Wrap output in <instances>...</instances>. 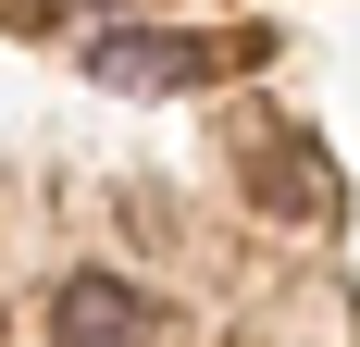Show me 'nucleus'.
Here are the masks:
<instances>
[{"label": "nucleus", "instance_id": "f257e3e1", "mask_svg": "<svg viewBox=\"0 0 360 347\" xmlns=\"http://www.w3.org/2000/svg\"><path fill=\"white\" fill-rule=\"evenodd\" d=\"M212 63H224V37H137V25L87 37V74L100 87H186V74H212Z\"/></svg>", "mask_w": 360, "mask_h": 347}, {"label": "nucleus", "instance_id": "f03ea898", "mask_svg": "<svg viewBox=\"0 0 360 347\" xmlns=\"http://www.w3.org/2000/svg\"><path fill=\"white\" fill-rule=\"evenodd\" d=\"M137 335H149V298L124 273H75L50 310V347H137Z\"/></svg>", "mask_w": 360, "mask_h": 347}]
</instances>
